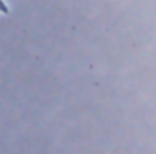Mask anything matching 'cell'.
I'll return each mask as SVG.
<instances>
[{
  "label": "cell",
  "instance_id": "cell-1",
  "mask_svg": "<svg viewBox=\"0 0 156 154\" xmlns=\"http://www.w3.org/2000/svg\"><path fill=\"white\" fill-rule=\"evenodd\" d=\"M0 11H2V13H7V5H5L2 0H0Z\"/></svg>",
  "mask_w": 156,
  "mask_h": 154
}]
</instances>
